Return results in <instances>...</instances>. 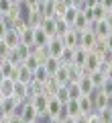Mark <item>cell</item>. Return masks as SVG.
Listing matches in <instances>:
<instances>
[{
	"label": "cell",
	"instance_id": "29",
	"mask_svg": "<svg viewBox=\"0 0 112 123\" xmlns=\"http://www.w3.org/2000/svg\"><path fill=\"white\" fill-rule=\"evenodd\" d=\"M21 35V43H25V45H33V29H31L29 25L25 27V29L18 33Z\"/></svg>",
	"mask_w": 112,
	"mask_h": 123
},
{
	"label": "cell",
	"instance_id": "48",
	"mask_svg": "<svg viewBox=\"0 0 112 123\" xmlns=\"http://www.w3.org/2000/svg\"><path fill=\"white\" fill-rule=\"evenodd\" d=\"M75 123H88V117L86 115H80V117H75Z\"/></svg>",
	"mask_w": 112,
	"mask_h": 123
},
{
	"label": "cell",
	"instance_id": "23",
	"mask_svg": "<svg viewBox=\"0 0 112 123\" xmlns=\"http://www.w3.org/2000/svg\"><path fill=\"white\" fill-rule=\"evenodd\" d=\"M59 66H61V62L57 60V57H47V60L43 62V68L47 70V74H49V76L55 74V72L59 70Z\"/></svg>",
	"mask_w": 112,
	"mask_h": 123
},
{
	"label": "cell",
	"instance_id": "47",
	"mask_svg": "<svg viewBox=\"0 0 112 123\" xmlns=\"http://www.w3.org/2000/svg\"><path fill=\"white\" fill-rule=\"evenodd\" d=\"M104 21L108 23V27H110V31H112V10H110L108 14H106V18H104Z\"/></svg>",
	"mask_w": 112,
	"mask_h": 123
},
{
	"label": "cell",
	"instance_id": "16",
	"mask_svg": "<svg viewBox=\"0 0 112 123\" xmlns=\"http://www.w3.org/2000/svg\"><path fill=\"white\" fill-rule=\"evenodd\" d=\"M88 49H84V47H75L73 49V62H71V66H80V68H84V64H86V60H88Z\"/></svg>",
	"mask_w": 112,
	"mask_h": 123
},
{
	"label": "cell",
	"instance_id": "43",
	"mask_svg": "<svg viewBox=\"0 0 112 123\" xmlns=\"http://www.w3.org/2000/svg\"><path fill=\"white\" fill-rule=\"evenodd\" d=\"M100 0H84V8H94Z\"/></svg>",
	"mask_w": 112,
	"mask_h": 123
},
{
	"label": "cell",
	"instance_id": "10",
	"mask_svg": "<svg viewBox=\"0 0 112 123\" xmlns=\"http://www.w3.org/2000/svg\"><path fill=\"white\" fill-rule=\"evenodd\" d=\"M82 115V111H80V103L75 101V98H69L67 103L63 105V117H80Z\"/></svg>",
	"mask_w": 112,
	"mask_h": 123
},
{
	"label": "cell",
	"instance_id": "26",
	"mask_svg": "<svg viewBox=\"0 0 112 123\" xmlns=\"http://www.w3.org/2000/svg\"><path fill=\"white\" fill-rule=\"evenodd\" d=\"M88 76H90V80H92V84H94V88H96V90H98V88L104 84V80H106V74H104L102 70L92 72V74H88Z\"/></svg>",
	"mask_w": 112,
	"mask_h": 123
},
{
	"label": "cell",
	"instance_id": "31",
	"mask_svg": "<svg viewBox=\"0 0 112 123\" xmlns=\"http://www.w3.org/2000/svg\"><path fill=\"white\" fill-rule=\"evenodd\" d=\"M53 2H55V18H61L65 14V10L69 8L67 2H65V0H53Z\"/></svg>",
	"mask_w": 112,
	"mask_h": 123
},
{
	"label": "cell",
	"instance_id": "33",
	"mask_svg": "<svg viewBox=\"0 0 112 123\" xmlns=\"http://www.w3.org/2000/svg\"><path fill=\"white\" fill-rule=\"evenodd\" d=\"M65 88H67V94H69V98H75V101H78V98L82 97V92H80V86H78V82H69Z\"/></svg>",
	"mask_w": 112,
	"mask_h": 123
},
{
	"label": "cell",
	"instance_id": "50",
	"mask_svg": "<svg viewBox=\"0 0 112 123\" xmlns=\"http://www.w3.org/2000/svg\"><path fill=\"white\" fill-rule=\"evenodd\" d=\"M0 123H8V117H4V115H2V117H0Z\"/></svg>",
	"mask_w": 112,
	"mask_h": 123
},
{
	"label": "cell",
	"instance_id": "3",
	"mask_svg": "<svg viewBox=\"0 0 112 123\" xmlns=\"http://www.w3.org/2000/svg\"><path fill=\"white\" fill-rule=\"evenodd\" d=\"M96 45H98V37L94 35V31L92 29H86L80 33V47L88 49V51H94Z\"/></svg>",
	"mask_w": 112,
	"mask_h": 123
},
{
	"label": "cell",
	"instance_id": "9",
	"mask_svg": "<svg viewBox=\"0 0 112 123\" xmlns=\"http://www.w3.org/2000/svg\"><path fill=\"white\" fill-rule=\"evenodd\" d=\"M53 78H55V82L59 84V86H67V84L71 82V70H69V66H63V64H61L59 70L53 74Z\"/></svg>",
	"mask_w": 112,
	"mask_h": 123
},
{
	"label": "cell",
	"instance_id": "17",
	"mask_svg": "<svg viewBox=\"0 0 112 123\" xmlns=\"http://www.w3.org/2000/svg\"><path fill=\"white\" fill-rule=\"evenodd\" d=\"M78 86H80V92H82V94H88V97H90V94H94V84H92V80H90V76H82V78L78 80Z\"/></svg>",
	"mask_w": 112,
	"mask_h": 123
},
{
	"label": "cell",
	"instance_id": "8",
	"mask_svg": "<svg viewBox=\"0 0 112 123\" xmlns=\"http://www.w3.org/2000/svg\"><path fill=\"white\" fill-rule=\"evenodd\" d=\"M90 29L94 31V35L98 37L100 41H104V39H106V37H108V35L112 33V31H110V27H108V23H106V21H94V23L90 25Z\"/></svg>",
	"mask_w": 112,
	"mask_h": 123
},
{
	"label": "cell",
	"instance_id": "57",
	"mask_svg": "<svg viewBox=\"0 0 112 123\" xmlns=\"http://www.w3.org/2000/svg\"><path fill=\"white\" fill-rule=\"evenodd\" d=\"M0 17H2V14H0Z\"/></svg>",
	"mask_w": 112,
	"mask_h": 123
},
{
	"label": "cell",
	"instance_id": "56",
	"mask_svg": "<svg viewBox=\"0 0 112 123\" xmlns=\"http://www.w3.org/2000/svg\"><path fill=\"white\" fill-rule=\"evenodd\" d=\"M41 123H45V121H41Z\"/></svg>",
	"mask_w": 112,
	"mask_h": 123
},
{
	"label": "cell",
	"instance_id": "34",
	"mask_svg": "<svg viewBox=\"0 0 112 123\" xmlns=\"http://www.w3.org/2000/svg\"><path fill=\"white\" fill-rule=\"evenodd\" d=\"M59 62L63 64V66H71V62H73V49L65 47L63 53H61V57H59Z\"/></svg>",
	"mask_w": 112,
	"mask_h": 123
},
{
	"label": "cell",
	"instance_id": "21",
	"mask_svg": "<svg viewBox=\"0 0 112 123\" xmlns=\"http://www.w3.org/2000/svg\"><path fill=\"white\" fill-rule=\"evenodd\" d=\"M55 25H57V18L55 17H45L43 23H41V29H43L49 37H55Z\"/></svg>",
	"mask_w": 112,
	"mask_h": 123
},
{
	"label": "cell",
	"instance_id": "53",
	"mask_svg": "<svg viewBox=\"0 0 112 123\" xmlns=\"http://www.w3.org/2000/svg\"><path fill=\"white\" fill-rule=\"evenodd\" d=\"M110 109H112V98H110Z\"/></svg>",
	"mask_w": 112,
	"mask_h": 123
},
{
	"label": "cell",
	"instance_id": "49",
	"mask_svg": "<svg viewBox=\"0 0 112 123\" xmlns=\"http://www.w3.org/2000/svg\"><path fill=\"white\" fill-rule=\"evenodd\" d=\"M61 123H75L73 117H61Z\"/></svg>",
	"mask_w": 112,
	"mask_h": 123
},
{
	"label": "cell",
	"instance_id": "20",
	"mask_svg": "<svg viewBox=\"0 0 112 123\" xmlns=\"http://www.w3.org/2000/svg\"><path fill=\"white\" fill-rule=\"evenodd\" d=\"M4 18H6V23H8V25H12V23L21 21V2H14L12 8L4 14Z\"/></svg>",
	"mask_w": 112,
	"mask_h": 123
},
{
	"label": "cell",
	"instance_id": "4",
	"mask_svg": "<svg viewBox=\"0 0 112 123\" xmlns=\"http://www.w3.org/2000/svg\"><path fill=\"white\" fill-rule=\"evenodd\" d=\"M110 98L106 92H102L98 88V90H94V94H92V105H94V111H104L110 107Z\"/></svg>",
	"mask_w": 112,
	"mask_h": 123
},
{
	"label": "cell",
	"instance_id": "25",
	"mask_svg": "<svg viewBox=\"0 0 112 123\" xmlns=\"http://www.w3.org/2000/svg\"><path fill=\"white\" fill-rule=\"evenodd\" d=\"M14 51H16V55H18V60H21V64L27 60V57L31 55V51H33V45H25V43H21L18 47H14Z\"/></svg>",
	"mask_w": 112,
	"mask_h": 123
},
{
	"label": "cell",
	"instance_id": "45",
	"mask_svg": "<svg viewBox=\"0 0 112 123\" xmlns=\"http://www.w3.org/2000/svg\"><path fill=\"white\" fill-rule=\"evenodd\" d=\"M8 123H25V121H22L18 115H10V117H8Z\"/></svg>",
	"mask_w": 112,
	"mask_h": 123
},
{
	"label": "cell",
	"instance_id": "13",
	"mask_svg": "<svg viewBox=\"0 0 112 123\" xmlns=\"http://www.w3.org/2000/svg\"><path fill=\"white\" fill-rule=\"evenodd\" d=\"M12 97L21 98V101H29V84L14 80V90H12Z\"/></svg>",
	"mask_w": 112,
	"mask_h": 123
},
{
	"label": "cell",
	"instance_id": "1",
	"mask_svg": "<svg viewBox=\"0 0 112 123\" xmlns=\"http://www.w3.org/2000/svg\"><path fill=\"white\" fill-rule=\"evenodd\" d=\"M22 103L25 101H21V98H16V97H4L2 103H0V115H4V117L16 115L18 109L22 107Z\"/></svg>",
	"mask_w": 112,
	"mask_h": 123
},
{
	"label": "cell",
	"instance_id": "28",
	"mask_svg": "<svg viewBox=\"0 0 112 123\" xmlns=\"http://www.w3.org/2000/svg\"><path fill=\"white\" fill-rule=\"evenodd\" d=\"M108 12H110V10H106L102 4H100V2L94 6V8H92V17H94V21H104Z\"/></svg>",
	"mask_w": 112,
	"mask_h": 123
},
{
	"label": "cell",
	"instance_id": "14",
	"mask_svg": "<svg viewBox=\"0 0 112 123\" xmlns=\"http://www.w3.org/2000/svg\"><path fill=\"white\" fill-rule=\"evenodd\" d=\"M71 29H75V31H78V33H82V31L90 29V21H88V18H86V14H84L82 10H78V14H75V21H73Z\"/></svg>",
	"mask_w": 112,
	"mask_h": 123
},
{
	"label": "cell",
	"instance_id": "39",
	"mask_svg": "<svg viewBox=\"0 0 112 123\" xmlns=\"http://www.w3.org/2000/svg\"><path fill=\"white\" fill-rule=\"evenodd\" d=\"M12 4H14V0H0V14L4 17V14L12 8Z\"/></svg>",
	"mask_w": 112,
	"mask_h": 123
},
{
	"label": "cell",
	"instance_id": "52",
	"mask_svg": "<svg viewBox=\"0 0 112 123\" xmlns=\"http://www.w3.org/2000/svg\"><path fill=\"white\" fill-rule=\"evenodd\" d=\"M2 98H4V97H2V92H0V103H2Z\"/></svg>",
	"mask_w": 112,
	"mask_h": 123
},
{
	"label": "cell",
	"instance_id": "55",
	"mask_svg": "<svg viewBox=\"0 0 112 123\" xmlns=\"http://www.w3.org/2000/svg\"><path fill=\"white\" fill-rule=\"evenodd\" d=\"M14 2H22V0H14Z\"/></svg>",
	"mask_w": 112,
	"mask_h": 123
},
{
	"label": "cell",
	"instance_id": "30",
	"mask_svg": "<svg viewBox=\"0 0 112 123\" xmlns=\"http://www.w3.org/2000/svg\"><path fill=\"white\" fill-rule=\"evenodd\" d=\"M47 78H49V74H47V70L43 68V64H41V66L33 72V80H37V82L45 84V82H47Z\"/></svg>",
	"mask_w": 112,
	"mask_h": 123
},
{
	"label": "cell",
	"instance_id": "51",
	"mask_svg": "<svg viewBox=\"0 0 112 123\" xmlns=\"http://www.w3.org/2000/svg\"><path fill=\"white\" fill-rule=\"evenodd\" d=\"M2 80H4V74H2V70H0V82H2Z\"/></svg>",
	"mask_w": 112,
	"mask_h": 123
},
{
	"label": "cell",
	"instance_id": "5",
	"mask_svg": "<svg viewBox=\"0 0 112 123\" xmlns=\"http://www.w3.org/2000/svg\"><path fill=\"white\" fill-rule=\"evenodd\" d=\"M47 53H49V57H57L59 60L61 57V53H63V49H65V45H63V41H61V37H51V39L47 41Z\"/></svg>",
	"mask_w": 112,
	"mask_h": 123
},
{
	"label": "cell",
	"instance_id": "18",
	"mask_svg": "<svg viewBox=\"0 0 112 123\" xmlns=\"http://www.w3.org/2000/svg\"><path fill=\"white\" fill-rule=\"evenodd\" d=\"M80 103V111H82V115H90L92 111H94V105H92V94L88 97V94H82V97L78 98Z\"/></svg>",
	"mask_w": 112,
	"mask_h": 123
},
{
	"label": "cell",
	"instance_id": "35",
	"mask_svg": "<svg viewBox=\"0 0 112 123\" xmlns=\"http://www.w3.org/2000/svg\"><path fill=\"white\" fill-rule=\"evenodd\" d=\"M75 14H78V8H71V6H69V8L65 10V14H63L61 18H63V21L67 23L69 27H71V25H73V21H75Z\"/></svg>",
	"mask_w": 112,
	"mask_h": 123
},
{
	"label": "cell",
	"instance_id": "15",
	"mask_svg": "<svg viewBox=\"0 0 112 123\" xmlns=\"http://www.w3.org/2000/svg\"><path fill=\"white\" fill-rule=\"evenodd\" d=\"M43 14H41L39 8H33L29 12V17H27V25L31 27V29H37V27H41V23H43Z\"/></svg>",
	"mask_w": 112,
	"mask_h": 123
},
{
	"label": "cell",
	"instance_id": "37",
	"mask_svg": "<svg viewBox=\"0 0 112 123\" xmlns=\"http://www.w3.org/2000/svg\"><path fill=\"white\" fill-rule=\"evenodd\" d=\"M55 98H57V101L61 103V105H65V103L69 101V94H67V88H65V86H59V90L55 92Z\"/></svg>",
	"mask_w": 112,
	"mask_h": 123
},
{
	"label": "cell",
	"instance_id": "32",
	"mask_svg": "<svg viewBox=\"0 0 112 123\" xmlns=\"http://www.w3.org/2000/svg\"><path fill=\"white\" fill-rule=\"evenodd\" d=\"M22 66H25V68H29V70H31V72H35V70H37V68H39V66H41V62H39V60H37V57H35V55H33V53H31V55H29V57H27V60H25V62H22Z\"/></svg>",
	"mask_w": 112,
	"mask_h": 123
},
{
	"label": "cell",
	"instance_id": "42",
	"mask_svg": "<svg viewBox=\"0 0 112 123\" xmlns=\"http://www.w3.org/2000/svg\"><path fill=\"white\" fill-rule=\"evenodd\" d=\"M104 49L112 53V33H110V35L106 37V39H104Z\"/></svg>",
	"mask_w": 112,
	"mask_h": 123
},
{
	"label": "cell",
	"instance_id": "27",
	"mask_svg": "<svg viewBox=\"0 0 112 123\" xmlns=\"http://www.w3.org/2000/svg\"><path fill=\"white\" fill-rule=\"evenodd\" d=\"M31 53H33V55L37 57V60H39L41 64H43V62L49 57V53H47V47H45V45H33V51H31Z\"/></svg>",
	"mask_w": 112,
	"mask_h": 123
},
{
	"label": "cell",
	"instance_id": "19",
	"mask_svg": "<svg viewBox=\"0 0 112 123\" xmlns=\"http://www.w3.org/2000/svg\"><path fill=\"white\" fill-rule=\"evenodd\" d=\"M51 39V37L45 33L41 27H37V29H33V45H47V41Z\"/></svg>",
	"mask_w": 112,
	"mask_h": 123
},
{
	"label": "cell",
	"instance_id": "38",
	"mask_svg": "<svg viewBox=\"0 0 112 123\" xmlns=\"http://www.w3.org/2000/svg\"><path fill=\"white\" fill-rule=\"evenodd\" d=\"M98 115H100V119H102V123H112V109L110 107L104 109V111H98Z\"/></svg>",
	"mask_w": 112,
	"mask_h": 123
},
{
	"label": "cell",
	"instance_id": "2",
	"mask_svg": "<svg viewBox=\"0 0 112 123\" xmlns=\"http://www.w3.org/2000/svg\"><path fill=\"white\" fill-rule=\"evenodd\" d=\"M16 115H18V117H21L25 123H37V121H39V113H37V109H35L29 101L22 103V107L18 109Z\"/></svg>",
	"mask_w": 112,
	"mask_h": 123
},
{
	"label": "cell",
	"instance_id": "11",
	"mask_svg": "<svg viewBox=\"0 0 112 123\" xmlns=\"http://www.w3.org/2000/svg\"><path fill=\"white\" fill-rule=\"evenodd\" d=\"M2 41H4L10 49H14V47H18V45H21V35H18L12 27H8V31H6V35L2 37Z\"/></svg>",
	"mask_w": 112,
	"mask_h": 123
},
{
	"label": "cell",
	"instance_id": "40",
	"mask_svg": "<svg viewBox=\"0 0 112 123\" xmlns=\"http://www.w3.org/2000/svg\"><path fill=\"white\" fill-rule=\"evenodd\" d=\"M8 53H10V47H8V45H6L2 39H0V62L6 60V57H8Z\"/></svg>",
	"mask_w": 112,
	"mask_h": 123
},
{
	"label": "cell",
	"instance_id": "41",
	"mask_svg": "<svg viewBox=\"0 0 112 123\" xmlns=\"http://www.w3.org/2000/svg\"><path fill=\"white\" fill-rule=\"evenodd\" d=\"M8 23H6V18L4 17H0V39H2V37L6 35V31H8Z\"/></svg>",
	"mask_w": 112,
	"mask_h": 123
},
{
	"label": "cell",
	"instance_id": "24",
	"mask_svg": "<svg viewBox=\"0 0 112 123\" xmlns=\"http://www.w3.org/2000/svg\"><path fill=\"white\" fill-rule=\"evenodd\" d=\"M12 90H14V80L4 78L2 82H0V92H2V97H12Z\"/></svg>",
	"mask_w": 112,
	"mask_h": 123
},
{
	"label": "cell",
	"instance_id": "12",
	"mask_svg": "<svg viewBox=\"0 0 112 123\" xmlns=\"http://www.w3.org/2000/svg\"><path fill=\"white\" fill-rule=\"evenodd\" d=\"M14 80L25 82V84H31V82H33V72H31L29 68H25L22 64H18V66H16V74H14Z\"/></svg>",
	"mask_w": 112,
	"mask_h": 123
},
{
	"label": "cell",
	"instance_id": "22",
	"mask_svg": "<svg viewBox=\"0 0 112 123\" xmlns=\"http://www.w3.org/2000/svg\"><path fill=\"white\" fill-rule=\"evenodd\" d=\"M57 90H59V84L55 82V78H53V76H49L47 82L43 84V94H45V97H55Z\"/></svg>",
	"mask_w": 112,
	"mask_h": 123
},
{
	"label": "cell",
	"instance_id": "46",
	"mask_svg": "<svg viewBox=\"0 0 112 123\" xmlns=\"http://www.w3.org/2000/svg\"><path fill=\"white\" fill-rule=\"evenodd\" d=\"M100 4H102L106 10H112V0H100Z\"/></svg>",
	"mask_w": 112,
	"mask_h": 123
},
{
	"label": "cell",
	"instance_id": "44",
	"mask_svg": "<svg viewBox=\"0 0 112 123\" xmlns=\"http://www.w3.org/2000/svg\"><path fill=\"white\" fill-rule=\"evenodd\" d=\"M22 2H25L29 8H37V6H39V0H22Z\"/></svg>",
	"mask_w": 112,
	"mask_h": 123
},
{
	"label": "cell",
	"instance_id": "7",
	"mask_svg": "<svg viewBox=\"0 0 112 123\" xmlns=\"http://www.w3.org/2000/svg\"><path fill=\"white\" fill-rule=\"evenodd\" d=\"M61 41H63L65 47L75 49V47H80V33L75 29H67L63 35H61Z\"/></svg>",
	"mask_w": 112,
	"mask_h": 123
},
{
	"label": "cell",
	"instance_id": "6",
	"mask_svg": "<svg viewBox=\"0 0 112 123\" xmlns=\"http://www.w3.org/2000/svg\"><path fill=\"white\" fill-rule=\"evenodd\" d=\"M63 117V105L55 97L47 98V119H61Z\"/></svg>",
	"mask_w": 112,
	"mask_h": 123
},
{
	"label": "cell",
	"instance_id": "36",
	"mask_svg": "<svg viewBox=\"0 0 112 123\" xmlns=\"http://www.w3.org/2000/svg\"><path fill=\"white\" fill-rule=\"evenodd\" d=\"M67 29H71V27H69L67 23L63 21V18H57V25H55V35H57V37H61Z\"/></svg>",
	"mask_w": 112,
	"mask_h": 123
},
{
	"label": "cell",
	"instance_id": "54",
	"mask_svg": "<svg viewBox=\"0 0 112 123\" xmlns=\"http://www.w3.org/2000/svg\"><path fill=\"white\" fill-rule=\"evenodd\" d=\"M39 2H47V0H39Z\"/></svg>",
	"mask_w": 112,
	"mask_h": 123
}]
</instances>
